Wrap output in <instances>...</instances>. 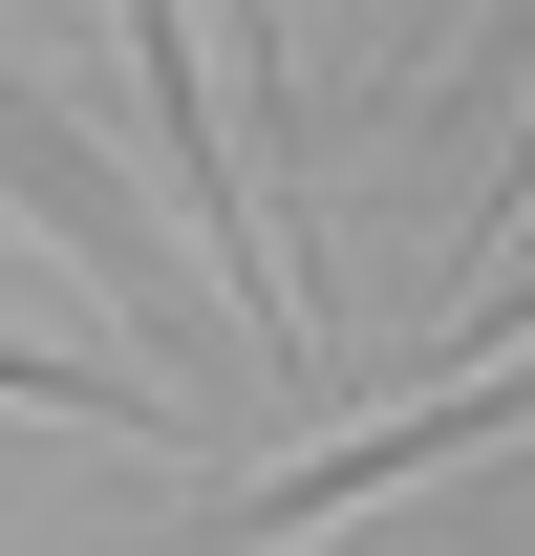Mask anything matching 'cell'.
Segmentation results:
<instances>
[{
	"mask_svg": "<svg viewBox=\"0 0 535 556\" xmlns=\"http://www.w3.org/2000/svg\"><path fill=\"white\" fill-rule=\"evenodd\" d=\"M493 428H535V364H493V386H428V407H386V428H343V450H278V471H236L214 514H172V556H300V535H343L364 492H407V471H450V450H493Z\"/></svg>",
	"mask_w": 535,
	"mask_h": 556,
	"instance_id": "obj_2",
	"label": "cell"
},
{
	"mask_svg": "<svg viewBox=\"0 0 535 556\" xmlns=\"http://www.w3.org/2000/svg\"><path fill=\"white\" fill-rule=\"evenodd\" d=\"M0 407H43V428H150V450H194V428L150 407L129 364H65V343H22V321H0Z\"/></svg>",
	"mask_w": 535,
	"mask_h": 556,
	"instance_id": "obj_4",
	"label": "cell"
},
{
	"mask_svg": "<svg viewBox=\"0 0 535 556\" xmlns=\"http://www.w3.org/2000/svg\"><path fill=\"white\" fill-rule=\"evenodd\" d=\"M300 556H364V535H300Z\"/></svg>",
	"mask_w": 535,
	"mask_h": 556,
	"instance_id": "obj_5",
	"label": "cell"
},
{
	"mask_svg": "<svg viewBox=\"0 0 535 556\" xmlns=\"http://www.w3.org/2000/svg\"><path fill=\"white\" fill-rule=\"evenodd\" d=\"M0 193L43 214V236H65V257L108 278V300H129V321H172V236H150V214L108 193V150H86V129H65V108H43L22 65H0Z\"/></svg>",
	"mask_w": 535,
	"mask_h": 556,
	"instance_id": "obj_3",
	"label": "cell"
},
{
	"mask_svg": "<svg viewBox=\"0 0 535 556\" xmlns=\"http://www.w3.org/2000/svg\"><path fill=\"white\" fill-rule=\"evenodd\" d=\"M129 86H150V150H172V193H194L214 236V300H236V364H278V386H322V300H300V257L258 236V172H214V43H172V22H129Z\"/></svg>",
	"mask_w": 535,
	"mask_h": 556,
	"instance_id": "obj_1",
	"label": "cell"
}]
</instances>
